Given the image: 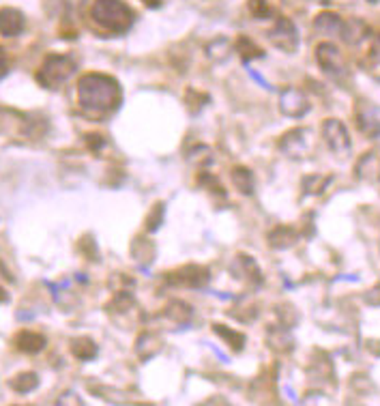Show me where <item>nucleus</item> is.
Segmentation results:
<instances>
[{
  "instance_id": "f03ea898",
  "label": "nucleus",
  "mask_w": 380,
  "mask_h": 406,
  "mask_svg": "<svg viewBox=\"0 0 380 406\" xmlns=\"http://www.w3.org/2000/svg\"><path fill=\"white\" fill-rule=\"evenodd\" d=\"M323 131H325L327 144H329V148H331L333 153L344 155V153L350 150V138H348V131H346V127H344L340 121H327L325 127H323Z\"/></svg>"
},
{
  "instance_id": "423d86ee",
  "label": "nucleus",
  "mask_w": 380,
  "mask_h": 406,
  "mask_svg": "<svg viewBox=\"0 0 380 406\" xmlns=\"http://www.w3.org/2000/svg\"><path fill=\"white\" fill-rule=\"evenodd\" d=\"M281 108H284V112H286L288 116H303V114L310 110L306 97H303L301 93H296V91H286V93H284V97H281Z\"/></svg>"
},
{
  "instance_id": "f257e3e1",
  "label": "nucleus",
  "mask_w": 380,
  "mask_h": 406,
  "mask_svg": "<svg viewBox=\"0 0 380 406\" xmlns=\"http://www.w3.org/2000/svg\"><path fill=\"white\" fill-rule=\"evenodd\" d=\"M80 95L82 104L86 108H114L118 102V89L110 77L104 75H89L80 82Z\"/></svg>"
},
{
  "instance_id": "0eeeda50",
  "label": "nucleus",
  "mask_w": 380,
  "mask_h": 406,
  "mask_svg": "<svg viewBox=\"0 0 380 406\" xmlns=\"http://www.w3.org/2000/svg\"><path fill=\"white\" fill-rule=\"evenodd\" d=\"M24 26V20L18 11L13 9H5V11H0V33L3 35H18Z\"/></svg>"
},
{
  "instance_id": "20e7f679",
  "label": "nucleus",
  "mask_w": 380,
  "mask_h": 406,
  "mask_svg": "<svg viewBox=\"0 0 380 406\" xmlns=\"http://www.w3.org/2000/svg\"><path fill=\"white\" fill-rule=\"evenodd\" d=\"M97 18H101V22L106 20V24H114V28H123L118 20H129V13L114 0H101V5L97 7Z\"/></svg>"
},
{
  "instance_id": "1a4fd4ad",
  "label": "nucleus",
  "mask_w": 380,
  "mask_h": 406,
  "mask_svg": "<svg viewBox=\"0 0 380 406\" xmlns=\"http://www.w3.org/2000/svg\"><path fill=\"white\" fill-rule=\"evenodd\" d=\"M5 73V56H3V50H0V75Z\"/></svg>"
},
{
  "instance_id": "6e6552de",
  "label": "nucleus",
  "mask_w": 380,
  "mask_h": 406,
  "mask_svg": "<svg viewBox=\"0 0 380 406\" xmlns=\"http://www.w3.org/2000/svg\"><path fill=\"white\" fill-rule=\"evenodd\" d=\"M43 344H45V340L39 334H33V331H24L18 338V346L22 351H26V353H37V351H41Z\"/></svg>"
},
{
  "instance_id": "7ed1b4c3",
  "label": "nucleus",
  "mask_w": 380,
  "mask_h": 406,
  "mask_svg": "<svg viewBox=\"0 0 380 406\" xmlns=\"http://www.w3.org/2000/svg\"><path fill=\"white\" fill-rule=\"evenodd\" d=\"M71 62H69V58H62V56H52L50 60H48V65L41 69V75L39 77H45V75H50V79L45 84H58V82H62V79H67L69 75H71Z\"/></svg>"
},
{
  "instance_id": "39448f33",
  "label": "nucleus",
  "mask_w": 380,
  "mask_h": 406,
  "mask_svg": "<svg viewBox=\"0 0 380 406\" xmlns=\"http://www.w3.org/2000/svg\"><path fill=\"white\" fill-rule=\"evenodd\" d=\"M318 62L325 71L329 73H340L342 69V56H340V50L331 43H323L318 48Z\"/></svg>"
}]
</instances>
